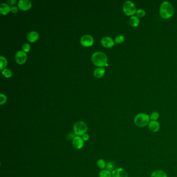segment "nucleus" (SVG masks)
Listing matches in <instances>:
<instances>
[{
  "instance_id": "f3484780",
  "label": "nucleus",
  "mask_w": 177,
  "mask_h": 177,
  "mask_svg": "<svg viewBox=\"0 0 177 177\" xmlns=\"http://www.w3.org/2000/svg\"><path fill=\"white\" fill-rule=\"evenodd\" d=\"M105 73V69L103 68H98L94 71V75L97 78H100L103 77Z\"/></svg>"
},
{
  "instance_id": "cd10ccee",
  "label": "nucleus",
  "mask_w": 177,
  "mask_h": 177,
  "mask_svg": "<svg viewBox=\"0 0 177 177\" xmlns=\"http://www.w3.org/2000/svg\"><path fill=\"white\" fill-rule=\"evenodd\" d=\"M75 134H72V133H70V134H69L68 135V136H67V139L68 140H73V139H74V138L75 137Z\"/></svg>"
},
{
  "instance_id": "aec40b11",
  "label": "nucleus",
  "mask_w": 177,
  "mask_h": 177,
  "mask_svg": "<svg viewBox=\"0 0 177 177\" xmlns=\"http://www.w3.org/2000/svg\"><path fill=\"white\" fill-rule=\"evenodd\" d=\"M97 164L99 168L102 169H104L106 167V164L107 163L105 162V160L103 159H100L97 161Z\"/></svg>"
},
{
  "instance_id": "4be33fe9",
  "label": "nucleus",
  "mask_w": 177,
  "mask_h": 177,
  "mask_svg": "<svg viewBox=\"0 0 177 177\" xmlns=\"http://www.w3.org/2000/svg\"><path fill=\"white\" fill-rule=\"evenodd\" d=\"M0 64H1L0 69L1 70H2L5 67H6V66H7V59L2 56H0Z\"/></svg>"
},
{
  "instance_id": "412c9836",
  "label": "nucleus",
  "mask_w": 177,
  "mask_h": 177,
  "mask_svg": "<svg viewBox=\"0 0 177 177\" xmlns=\"http://www.w3.org/2000/svg\"><path fill=\"white\" fill-rule=\"evenodd\" d=\"M160 117V114L157 112H153L151 114L150 116V120L152 121H156Z\"/></svg>"
},
{
  "instance_id": "423d86ee",
  "label": "nucleus",
  "mask_w": 177,
  "mask_h": 177,
  "mask_svg": "<svg viewBox=\"0 0 177 177\" xmlns=\"http://www.w3.org/2000/svg\"><path fill=\"white\" fill-rule=\"evenodd\" d=\"M84 141L82 138V137L80 136L75 137L74 139L72 140L73 146L74 147L75 149H81L83 147Z\"/></svg>"
},
{
  "instance_id": "2eb2a0df",
  "label": "nucleus",
  "mask_w": 177,
  "mask_h": 177,
  "mask_svg": "<svg viewBox=\"0 0 177 177\" xmlns=\"http://www.w3.org/2000/svg\"><path fill=\"white\" fill-rule=\"evenodd\" d=\"M151 177H168L166 173L162 170H156L154 171L151 176Z\"/></svg>"
},
{
  "instance_id": "20e7f679",
  "label": "nucleus",
  "mask_w": 177,
  "mask_h": 177,
  "mask_svg": "<svg viewBox=\"0 0 177 177\" xmlns=\"http://www.w3.org/2000/svg\"><path fill=\"white\" fill-rule=\"evenodd\" d=\"M73 130L75 134L78 136H81L86 134L88 130V126L85 123L82 121H78L73 126Z\"/></svg>"
},
{
  "instance_id": "6e6552de",
  "label": "nucleus",
  "mask_w": 177,
  "mask_h": 177,
  "mask_svg": "<svg viewBox=\"0 0 177 177\" xmlns=\"http://www.w3.org/2000/svg\"><path fill=\"white\" fill-rule=\"evenodd\" d=\"M81 43L82 45L87 47L92 45L94 43V39L90 35H85L82 36L81 39Z\"/></svg>"
},
{
  "instance_id": "b1692460",
  "label": "nucleus",
  "mask_w": 177,
  "mask_h": 177,
  "mask_svg": "<svg viewBox=\"0 0 177 177\" xmlns=\"http://www.w3.org/2000/svg\"><path fill=\"white\" fill-rule=\"evenodd\" d=\"M125 40V38L123 35H120L116 36L115 38V42L117 44H121L123 43Z\"/></svg>"
},
{
  "instance_id": "5701e85b",
  "label": "nucleus",
  "mask_w": 177,
  "mask_h": 177,
  "mask_svg": "<svg viewBox=\"0 0 177 177\" xmlns=\"http://www.w3.org/2000/svg\"><path fill=\"white\" fill-rule=\"evenodd\" d=\"M2 72L3 75L6 77H9L12 75V71L10 69H5L2 71Z\"/></svg>"
},
{
  "instance_id": "4468645a",
  "label": "nucleus",
  "mask_w": 177,
  "mask_h": 177,
  "mask_svg": "<svg viewBox=\"0 0 177 177\" xmlns=\"http://www.w3.org/2000/svg\"><path fill=\"white\" fill-rule=\"evenodd\" d=\"M11 11V7H9V5L7 4L6 3H2L0 5V12L1 14L5 15L7 13H9V12Z\"/></svg>"
},
{
  "instance_id": "9d476101",
  "label": "nucleus",
  "mask_w": 177,
  "mask_h": 177,
  "mask_svg": "<svg viewBox=\"0 0 177 177\" xmlns=\"http://www.w3.org/2000/svg\"><path fill=\"white\" fill-rule=\"evenodd\" d=\"M31 2L29 0H20L18 3L19 9L24 11L28 10L31 7Z\"/></svg>"
},
{
  "instance_id": "1a4fd4ad",
  "label": "nucleus",
  "mask_w": 177,
  "mask_h": 177,
  "mask_svg": "<svg viewBox=\"0 0 177 177\" xmlns=\"http://www.w3.org/2000/svg\"><path fill=\"white\" fill-rule=\"evenodd\" d=\"M112 177H128L127 171L122 168L115 169L112 173Z\"/></svg>"
},
{
  "instance_id": "9b49d317",
  "label": "nucleus",
  "mask_w": 177,
  "mask_h": 177,
  "mask_svg": "<svg viewBox=\"0 0 177 177\" xmlns=\"http://www.w3.org/2000/svg\"><path fill=\"white\" fill-rule=\"evenodd\" d=\"M101 44L105 47H111L114 45V42L113 41V39L110 37L105 36L101 40Z\"/></svg>"
},
{
  "instance_id": "a878e982",
  "label": "nucleus",
  "mask_w": 177,
  "mask_h": 177,
  "mask_svg": "<svg viewBox=\"0 0 177 177\" xmlns=\"http://www.w3.org/2000/svg\"><path fill=\"white\" fill-rule=\"evenodd\" d=\"M7 101V97L4 95L2 94H0V104L3 105Z\"/></svg>"
},
{
  "instance_id": "ddd939ff",
  "label": "nucleus",
  "mask_w": 177,
  "mask_h": 177,
  "mask_svg": "<svg viewBox=\"0 0 177 177\" xmlns=\"http://www.w3.org/2000/svg\"><path fill=\"white\" fill-rule=\"evenodd\" d=\"M39 35L38 32L36 31H31L29 32L27 35V38L28 40L31 42H34L36 41L38 38Z\"/></svg>"
},
{
  "instance_id": "f8f14e48",
  "label": "nucleus",
  "mask_w": 177,
  "mask_h": 177,
  "mask_svg": "<svg viewBox=\"0 0 177 177\" xmlns=\"http://www.w3.org/2000/svg\"><path fill=\"white\" fill-rule=\"evenodd\" d=\"M150 130L152 132H156L160 129V125L157 121H152L150 122L148 125Z\"/></svg>"
},
{
  "instance_id": "7ed1b4c3",
  "label": "nucleus",
  "mask_w": 177,
  "mask_h": 177,
  "mask_svg": "<svg viewBox=\"0 0 177 177\" xmlns=\"http://www.w3.org/2000/svg\"><path fill=\"white\" fill-rule=\"evenodd\" d=\"M150 116L145 113L138 114L134 118V123L138 127H144L149 124Z\"/></svg>"
},
{
  "instance_id": "6ab92c4d",
  "label": "nucleus",
  "mask_w": 177,
  "mask_h": 177,
  "mask_svg": "<svg viewBox=\"0 0 177 177\" xmlns=\"http://www.w3.org/2000/svg\"><path fill=\"white\" fill-rule=\"evenodd\" d=\"M106 169L111 172H113L115 170V164L112 161H109L106 164Z\"/></svg>"
},
{
  "instance_id": "f257e3e1",
  "label": "nucleus",
  "mask_w": 177,
  "mask_h": 177,
  "mask_svg": "<svg viewBox=\"0 0 177 177\" xmlns=\"http://www.w3.org/2000/svg\"><path fill=\"white\" fill-rule=\"evenodd\" d=\"M174 9L173 5L168 2H164L160 5V14L164 19H168L174 14Z\"/></svg>"
},
{
  "instance_id": "393cba45",
  "label": "nucleus",
  "mask_w": 177,
  "mask_h": 177,
  "mask_svg": "<svg viewBox=\"0 0 177 177\" xmlns=\"http://www.w3.org/2000/svg\"><path fill=\"white\" fill-rule=\"evenodd\" d=\"M137 16L138 17H143L145 16V11L142 9H139L136 12Z\"/></svg>"
},
{
  "instance_id": "0eeeda50",
  "label": "nucleus",
  "mask_w": 177,
  "mask_h": 177,
  "mask_svg": "<svg viewBox=\"0 0 177 177\" xmlns=\"http://www.w3.org/2000/svg\"><path fill=\"white\" fill-rule=\"evenodd\" d=\"M15 59L19 64H23L26 62L27 54L24 51H18L15 55Z\"/></svg>"
},
{
  "instance_id": "39448f33",
  "label": "nucleus",
  "mask_w": 177,
  "mask_h": 177,
  "mask_svg": "<svg viewBox=\"0 0 177 177\" xmlns=\"http://www.w3.org/2000/svg\"><path fill=\"white\" fill-rule=\"evenodd\" d=\"M124 13L127 16L134 15L136 13V7L135 5L131 1H127L124 3L123 6Z\"/></svg>"
},
{
  "instance_id": "a211bd4d",
  "label": "nucleus",
  "mask_w": 177,
  "mask_h": 177,
  "mask_svg": "<svg viewBox=\"0 0 177 177\" xmlns=\"http://www.w3.org/2000/svg\"><path fill=\"white\" fill-rule=\"evenodd\" d=\"M99 177H112V174L111 171L107 169H103L99 173Z\"/></svg>"
},
{
  "instance_id": "f03ea898",
  "label": "nucleus",
  "mask_w": 177,
  "mask_h": 177,
  "mask_svg": "<svg viewBox=\"0 0 177 177\" xmlns=\"http://www.w3.org/2000/svg\"><path fill=\"white\" fill-rule=\"evenodd\" d=\"M92 60L96 66H108L107 56L103 52L97 51L93 53L92 55Z\"/></svg>"
},
{
  "instance_id": "7c9ffc66",
  "label": "nucleus",
  "mask_w": 177,
  "mask_h": 177,
  "mask_svg": "<svg viewBox=\"0 0 177 177\" xmlns=\"http://www.w3.org/2000/svg\"><path fill=\"white\" fill-rule=\"evenodd\" d=\"M7 2L10 4H15V3H16V0H8V1H7Z\"/></svg>"
},
{
  "instance_id": "c756f323",
  "label": "nucleus",
  "mask_w": 177,
  "mask_h": 177,
  "mask_svg": "<svg viewBox=\"0 0 177 177\" xmlns=\"http://www.w3.org/2000/svg\"><path fill=\"white\" fill-rule=\"evenodd\" d=\"M18 11V9L16 7H11V11L13 13H16Z\"/></svg>"
},
{
  "instance_id": "c85d7f7f",
  "label": "nucleus",
  "mask_w": 177,
  "mask_h": 177,
  "mask_svg": "<svg viewBox=\"0 0 177 177\" xmlns=\"http://www.w3.org/2000/svg\"><path fill=\"white\" fill-rule=\"evenodd\" d=\"M82 138L83 139L84 141H87L90 139V136L87 134H85L82 136Z\"/></svg>"
},
{
  "instance_id": "bb28decb",
  "label": "nucleus",
  "mask_w": 177,
  "mask_h": 177,
  "mask_svg": "<svg viewBox=\"0 0 177 177\" xmlns=\"http://www.w3.org/2000/svg\"><path fill=\"white\" fill-rule=\"evenodd\" d=\"M22 49L24 50L25 52H28L29 51L30 49V45L28 43H25L24 45H22Z\"/></svg>"
},
{
  "instance_id": "dca6fc26",
  "label": "nucleus",
  "mask_w": 177,
  "mask_h": 177,
  "mask_svg": "<svg viewBox=\"0 0 177 177\" xmlns=\"http://www.w3.org/2000/svg\"><path fill=\"white\" fill-rule=\"evenodd\" d=\"M139 23H140V20H139V17H138L137 16H132V17H131L129 19V24L131 26L134 27H138L139 25Z\"/></svg>"
}]
</instances>
